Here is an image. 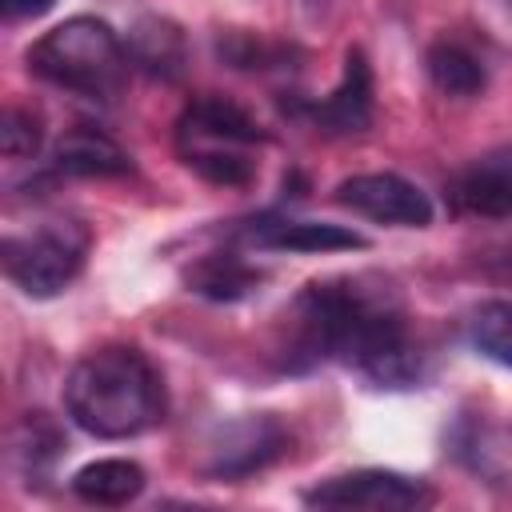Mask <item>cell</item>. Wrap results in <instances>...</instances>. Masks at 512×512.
Returning a JSON list of instances; mask_svg holds the SVG:
<instances>
[{
	"label": "cell",
	"instance_id": "cell-1",
	"mask_svg": "<svg viewBox=\"0 0 512 512\" xmlns=\"http://www.w3.org/2000/svg\"><path fill=\"white\" fill-rule=\"evenodd\" d=\"M344 364L372 388H416L424 380V352L408 328V304L392 276L348 272L312 280L284 312L280 368L312 372Z\"/></svg>",
	"mask_w": 512,
	"mask_h": 512
},
{
	"label": "cell",
	"instance_id": "cell-2",
	"mask_svg": "<svg viewBox=\"0 0 512 512\" xmlns=\"http://www.w3.org/2000/svg\"><path fill=\"white\" fill-rule=\"evenodd\" d=\"M64 408L96 440H128L164 420V380L132 344H104L72 364Z\"/></svg>",
	"mask_w": 512,
	"mask_h": 512
},
{
	"label": "cell",
	"instance_id": "cell-3",
	"mask_svg": "<svg viewBox=\"0 0 512 512\" xmlns=\"http://www.w3.org/2000/svg\"><path fill=\"white\" fill-rule=\"evenodd\" d=\"M128 68L132 64L124 40L96 16H72L28 48V72L100 104H112L120 96Z\"/></svg>",
	"mask_w": 512,
	"mask_h": 512
},
{
	"label": "cell",
	"instance_id": "cell-4",
	"mask_svg": "<svg viewBox=\"0 0 512 512\" xmlns=\"http://www.w3.org/2000/svg\"><path fill=\"white\" fill-rule=\"evenodd\" d=\"M260 140H264V128L256 124V116L216 92L188 100V108L176 120L180 160L200 180L220 184V188H244L256 180L252 148Z\"/></svg>",
	"mask_w": 512,
	"mask_h": 512
},
{
	"label": "cell",
	"instance_id": "cell-5",
	"mask_svg": "<svg viewBox=\"0 0 512 512\" xmlns=\"http://www.w3.org/2000/svg\"><path fill=\"white\" fill-rule=\"evenodd\" d=\"M92 248V232L84 220L72 216H48L32 228H16L0 244L4 276L32 300L60 296L84 268Z\"/></svg>",
	"mask_w": 512,
	"mask_h": 512
},
{
	"label": "cell",
	"instance_id": "cell-6",
	"mask_svg": "<svg viewBox=\"0 0 512 512\" xmlns=\"http://www.w3.org/2000/svg\"><path fill=\"white\" fill-rule=\"evenodd\" d=\"M292 452V432L284 428V420H276L272 412H256V416H236L228 424H220L208 440V452L200 460V472L212 480H248L264 468H272L276 460H284Z\"/></svg>",
	"mask_w": 512,
	"mask_h": 512
},
{
	"label": "cell",
	"instance_id": "cell-7",
	"mask_svg": "<svg viewBox=\"0 0 512 512\" xmlns=\"http://www.w3.org/2000/svg\"><path fill=\"white\" fill-rule=\"evenodd\" d=\"M312 508H372V512H404L432 504V488L416 476L388 472V468H356L328 476L304 492Z\"/></svg>",
	"mask_w": 512,
	"mask_h": 512
},
{
	"label": "cell",
	"instance_id": "cell-8",
	"mask_svg": "<svg viewBox=\"0 0 512 512\" xmlns=\"http://www.w3.org/2000/svg\"><path fill=\"white\" fill-rule=\"evenodd\" d=\"M336 204L352 208L356 216H368L376 224H396V228H428L432 224V200L420 192L412 180L396 172H360L336 184L332 192Z\"/></svg>",
	"mask_w": 512,
	"mask_h": 512
},
{
	"label": "cell",
	"instance_id": "cell-9",
	"mask_svg": "<svg viewBox=\"0 0 512 512\" xmlns=\"http://www.w3.org/2000/svg\"><path fill=\"white\" fill-rule=\"evenodd\" d=\"M300 112L324 132V136H356L372 124V68L364 48L344 52L340 84L324 100H304Z\"/></svg>",
	"mask_w": 512,
	"mask_h": 512
},
{
	"label": "cell",
	"instance_id": "cell-10",
	"mask_svg": "<svg viewBox=\"0 0 512 512\" xmlns=\"http://www.w3.org/2000/svg\"><path fill=\"white\" fill-rule=\"evenodd\" d=\"M248 248L260 252H348V248H368V240L344 224L328 220H296V216H260L248 220L236 232Z\"/></svg>",
	"mask_w": 512,
	"mask_h": 512
},
{
	"label": "cell",
	"instance_id": "cell-11",
	"mask_svg": "<svg viewBox=\"0 0 512 512\" xmlns=\"http://www.w3.org/2000/svg\"><path fill=\"white\" fill-rule=\"evenodd\" d=\"M448 208L472 220H512V152L484 156L448 180Z\"/></svg>",
	"mask_w": 512,
	"mask_h": 512
},
{
	"label": "cell",
	"instance_id": "cell-12",
	"mask_svg": "<svg viewBox=\"0 0 512 512\" xmlns=\"http://www.w3.org/2000/svg\"><path fill=\"white\" fill-rule=\"evenodd\" d=\"M124 52H128V64L156 76V80H180L184 68H188V40H184V28L168 16H140L132 28H128V40H124Z\"/></svg>",
	"mask_w": 512,
	"mask_h": 512
},
{
	"label": "cell",
	"instance_id": "cell-13",
	"mask_svg": "<svg viewBox=\"0 0 512 512\" xmlns=\"http://www.w3.org/2000/svg\"><path fill=\"white\" fill-rule=\"evenodd\" d=\"M52 168L64 176H128L132 156L92 124L68 128L52 148Z\"/></svg>",
	"mask_w": 512,
	"mask_h": 512
},
{
	"label": "cell",
	"instance_id": "cell-14",
	"mask_svg": "<svg viewBox=\"0 0 512 512\" xmlns=\"http://www.w3.org/2000/svg\"><path fill=\"white\" fill-rule=\"evenodd\" d=\"M264 272L252 268L240 252H208L200 256L188 272H184V284L188 292L204 296V300H244L252 288H260Z\"/></svg>",
	"mask_w": 512,
	"mask_h": 512
},
{
	"label": "cell",
	"instance_id": "cell-15",
	"mask_svg": "<svg viewBox=\"0 0 512 512\" xmlns=\"http://www.w3.org/2000/svg\"><path fill=\"white\" fill-rule=\"evenodd\" d=\"M424 64H428L432 84H436L444 96H452V100H472V96H480V92L488 88V68H484V60H480L468 44H460V40H452V36H440V40L428 48Z\"/></svg>",
	"mask_w": 512,
	"mask_h": 512
},
{
	"label": "cell",
	"instance_id": "cell-16",
	"mask_svg": "<svg viewBox=\"0 0 512 512\" xmlns=\"http://www.w3.org/2000/svg\"><path fill=\"white\" fill-rule=\"evenodd\" d=\"M72 492L84 504H100V508H120L128 500H136L144 492V468L136 460L124 456H108V460H92L72 476Z\"/></svg>",
	"mask_w": 512,
	"mask_h": 512
},
{
	"label": "cell",
	"instance_id": "cell-17",
	"mask_svg": "<svg viewBox=\"0 0 512 512\" xmlns=\"http://www.w3.org/2000/svg\"><path fill=\"white\" fill-rule=\"evenodd\" d=\"M60 456H64V428L48 412H28L12 428V460L20 464L24 476L32 480L48 476Z\"/></svg>",
	"mask_w": 512,
	"mask_h": 512
},
{
	"label": "cell",
	"instance_id": "cell-18",
	"mask_svg": "<svg viewBox=\"0 0 512 512\" xmlns=\"http://www.w3.org/2000/svg\"><path fill=\"white\" fill-rule=\"evenodd\" d=\"M216 56L228 68H240V72H276V68H292V60L300 52L284 40H268L260 32L228 28V32L216 36Z\"/></svg>",
	"mask_w": 512,
	"mask_h": 512
},
{
	"label": "cell",
	"instance_id": "cell-19",
	"mask_svg": "<svg viewBox=\"0 0 512 512\" xmlns=\"http://www.w3.org/2000/svg\"><path fill=\"white\" fill-rule=\"evenodd\" d=\"M464 336L484 360L512 368V300H480L464 320Z\"/></svg>",
	"mask_w": 512,
	"mask_h": 512
},
{
	"label": "cell",
	"instance_id": "cell-20",
	"mask_svg": "<svg viewBox=\"0 0 512 512\" xmlns=\"http://www.w3.org/2000/svg\"><path fill=\"white\" fill-rule=\"evenodd\" d=\"M0 148L8 160H28L40 148V120L24 108H4L0 120Z\"/></svg>",
	"mask_w": 512,
	"mask_h": 512
},
{
	"label": "cell",
	"instance_id": "cell-21",
	"mask_svg": "<svg viewBox=\"0 0 512 512\" xmlns=\"http://www.w3.org/2000/svg\"><path fill=\"white\" fill-rule=\"evenodd\" d=\"M48 8H52V0H0L4 20H28V16H40Z\"/></svg>",
	"mask_w": 512,
	"mask_h": 512
},
{
	"label": "cell",
	"instance_id": "cell-22",
	"mask_svg": "<svg viewBox=\"0 0 512 512\" xmlns=\"http://www.w3.org/2000/svg\"><path fill=\"white\" fill-rule=\"evenodd\" d=\"M484 264L496 272V276H504V280H512V240H504V244H496L488 256H484Z\"/></svg>",
	"mask_w": 512,
	"mask_h": 512
},
{
	"label": "cell",
	"instance_id": "cell-23",
	"mask_svg": "<svg viewBox=\"0 0 512 512\" xmlns=\"http://www.w3.org/2000/svg\"><path fill=\"white\" fill-rule=\"evenodd\" d=\"M508 4H512V0H508Z\"/></svg>",
	"mask_w": 512,
	"mask_h": 512
}]
</instances>
